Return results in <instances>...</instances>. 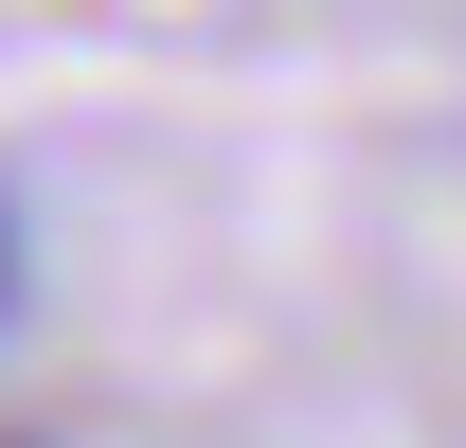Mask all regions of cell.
I'll use <instances>...</instances> for the list:
<instances>
[{"mask_svg":"<svg viewBox=\"0 0 466 448\" xmlns=\"http://www.w3.org/2000/svg\"><path fill=\"white\" fill-rule=\"evenodd\" d=\"M0 323H18V216H0Z\"/></svg>","mask_w":466,"mask_h":448,"instance_id":"6da1fadb","label":"cell"},{"mask_svg":"<svg viewBox=\"0 0 466 448\" xmlns=\"http://www.w3.org/2000/svg\"><path fill=\"white\" fill-rule=\"evenodd\" d=\"M0 448H55V431H0Z\"/></svg>","mask_w":466,"mask_h":448,"instance_id":"7a4b0ae2","label":"cell"}]
</instances>
